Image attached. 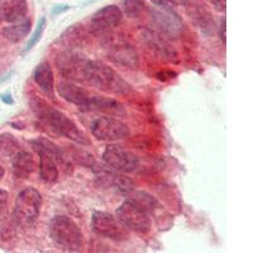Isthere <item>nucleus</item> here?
Returning <instances> with one entry per match:
<instances>
[{
  "mask_svg": "<svg viewBox=\"0 0 253 253\" xmlns=\"http://www.w3.org/2000/svg\"><path fill=\"white\" fill-rule=\"evenodd\" d=\"M31 26L32 23L29 19L22 20L19 23L3 28L1 35L4 36V38L15 43V42H19V41H22L28 36L29 31H31Z\"/></svg>",
  "mask_w": 253,
  "mask_h": 253,
  "instance_id": "4be33fe9",
  "label": "nucleus"
},
{
  "mask_svg": "<svg viewBox=\"0 0 253 253\" xmlns=\"http://www.w3.org/2000/svg\"><path fill=\"white\" fill-rule=\"evenodd\" d=\"M3 176H4V169H3V166L0 165V180H1V177H3Z\"/></svg>",
  "mask_w": 253,
  "mask_h": 253,
  "instance_id": "7c9ffc66",
  "label": "nucleus"
},
{
  "mask_svg": "<svg viewBox=\"0 0 253 253\" xmlns=\"http://www.w3.org/2000/svg\"><path fill=\"white\" fill-rule=\"evenodd\" d=\"M49 236L56 245L69 252H78L83 246L80 228L67 215H55L49 223Z\"/></svg>",
  "mask_w": 253,
  "mask_h": 253,
  "instance_id": "7ed1b4c3",
  "label": "nucleus"
},
{
  "mask_svg": "<svg viewBox=\"0 0 253 253\" xmlns=\"http://www.w3.org/2000/svg\"><path fill=\"white\" fill-rule=\"evenodd\" d=\"M158 8H173L175 0H151Z\"/></svg>",
  "mask_w": 253,
  "mask_h": 253,
  "instance_id": "cd10ccee",
  "label": "nucleus"
},
{
  "mask_svg": "<svg viewBox=\"0 0 253 253\" xmlns=\"http://www.w3.org/2000/svg\"><path fill=\"white\" fill-rule=\"evenodd\" d=\"M123 19L122 10L117 5H108L101 8L100 10L92 15L90 20V28L95 33L107 32L109 29L119 26Z\"/></svg>",
  "mask_w": 253,
  "mask_h": 253,
  "instance_id": "9b49d317",
  "label": "nucleus"
},
{
  "mask_svg": "<svg viewBox=\"0 0 253 253\" xmlns=\"http://www.w3.org/2000/svg\"><path fill=\"white\" fill-rule=\"evenodd\" d=\"M38 155H40L41 180L46 182V184H55L58 180L57 164L44 153H38Z\"/></svg>",
  "mask_w": 253,
  "mask_h": 253,
  "instance_id": "412c9836",
  "label": "nucleus"
},
{
  "mask_svg": "<svg viewBox=\"0 0 253 253\" xmlns=\"http://www.w3.org/2000/svg\"><path fill=\"white\" fill-rule=\"evenodd\" d=\"M220 40L225 43V18H223L220 24Z\"/></svg>",
  "mask_w": 253,
  "mask_h": 253,
  "instance_id": "c756f323",
  "label": "nucleus"
},
{
  "mask_svg": "<svg viewBox=\"0 0 253 253\" xmlns=\"http://www.w3.org/2000/svg\"><path fill=\"white\" fill-rule=\"evenodd\" d=\"M57 89L58 94L61 95V98H63L66 101H69V103L75 104L80 109H83L84 105L86 104L87 99L90 96V92L87 90L78 86L76 84L71 83V81H60Z\"/></svg>",
  "mask_w": 253,
  "mask_h": 253,
  "instance_id": "f3484780",
  "label": "nucleus"
},
{
  "mask_svg": "<svg viewBox=\"0 0 253 253\" xmlns=\"http://www.w3.org/2000/svg\"><path fill=\"white\" fill-rule=\"evenodd\" d=\"M6 205H8V194L3 189H0V216L5 213Z\"/></svg>",
  "mask_w": 253,
  "mask_h": 253,
  "instance_id": "bb28decb",
  "label": "nucleus"
},
{
  "mask_svg": "<svg viewBox=\"0 0 253 253\" xmlns=\"http://www.w3.org/2000/svg\"><path fill=\"white\" fill-rule=\"evenodd\" d=\"M209 1L219 12H224L225 10V0H209Z\"/></svg>",
  "mask_w": 253,
  "mask_h": 253,
  "instance_id": "c85d7f7f",
  "label": "nucleus"
},
{
  "mask_svg": "<svg viewBox=\"0 0 253 253\" xmlns=\"http://www.w3.org/2000/svg\"><path fill=\"white\" fill-rule=\"evenodd\" d=\"M44 28H46V18L42 17L40 20H38L37 28H36L35 33L31 36V40H29L28 44H27V51H28V49H31V48H33V47L37 44V42L41 40L42 35H43Z\"/></svg>",
  "mask_w": 253,
  "mask_h": 253,
  "instance_id": "a878e982",
  "label": "nucleus"
},
{
  "mask_svg": "<svg viewBox=\"0 0 253 253\" xmlns=\"http://www.w3.org/2000/svg\"><path fill=\"white\" fill-rule=\"evenodd\" d=\"M83 110L103 113V114H107L108 117H119V115L126 114V110L121 103H118L114 99L104 98V96H98V95L94 94H90Z\"/></svg>",
  "mask_w": 253,
  "mask_h": 253,
  "instance_id": "ddd939ff",
  "label": "nucleus"
},
{
  "mask_svg": "<svg viewBox=\"0 0 253 253\" xmlns=\"http://www.w3.org/2000/svg\"><path fill=\"white\" fill-rule=\"evenodd\" d=\"M42 207V195L35 187L22 190L15 199L14 218L19 225L29 227L37 220Z\"/></svg>",
  "mask_w": 253,
  "mask_h": 253,
  "instance_id": "20e7f679",
  "label": "nucleus"
},
{
  "mask_svg": "<svg viewBox=\"0 0 253 253\" xmlns=\"http://www.w3.org/2000/svg\"><path fill=\"white\" fill-rule=\"evenodd\" d=\"M108 57L115 63L128 69H137L138 66V55L137 51L124 41L112 42L108 44Z\"/></svg>",
  "mask_w": 253,
  "mask_h": 253,
  "instance_id": "f8f14e48",
  "label": "nucleus"
},
{
  "mask_svg": "<svg viewBox=\"0 0 253 253\" xmlns=\"http://www.w3.org/2000/svg\"><path fill=\"white\" fill-rule=\"evenodd\" d=\"M0 1H1V0H0Z\"/></svg>",
  "mask_w": 253,
  "mask_h": 253,
  "instance_id": "2f4dec72",
  "label": "nucleus"
},
{
  "mask_svg": "<svg viewBox=\"0 0 253 253\" xmlns=\"http://www.w3.org/2000/svg\"><path fill=\"white\" fill-rule=\"evenodd\" d=\"M128 200L141 208L147 214L153 213L156 208L158 207L157 200L152 195L144 193V191H132V193H129Z\"/></svg>",
  "mask_w": 253,
  "mask_h": 253,
  "instance_id": "5701e85b",
  "label": "nucleus"
},
{
  "mask_svg": "<svg viewBox=\"0 0 253 253\" xmlns=\"http://www.w3.org/2000/svg\"><path fill=\"white\" fill-rule=\"evenodd\" d=\"M123 8L126 15L135 18L142 14L146 8V4H144V0H124Z\"/></svg>",
  "mask_w": 253,
  "mask_h": 253,
  "instance_id": "393cba45",
  "label": "nucleus"
},
{
  "mask_svg": "<svg viewBox=\"0 0 253 253\" xmlns=\"http://www.w3.org/2000/svg\"><path fill=\"white\" fill-rule=\"evenodd\" d=\"M28 4L26 0H3L0 1V22L18 23L26 18Z\"/></svg>",
  "mask_w": 253,
  "mask_h": 253,
  "instance_id": "4468645a",
  "label": "nucleus"
},
{
  "mask_svg": "<svg viewBox=\"0 0 253 253\" xmlns=\"http://www.w3.org/2000/svg\"><path fill=\"white\" fill-rule=\"evenodd\" d=\"M13 173L17 178H27L35 170L33 156L27 151H19L13 156Z\"/></svg>",
  "mask_w": 253,
  "mask_h": 253,
  "instance_id": "a211bd4d",
  "label": "nucleus"
},
{
  "mask_svg": "<svg viewBox=\"0 0 253 253\" xmlns=\"http://www.w3.org/2000/svg\"><path fill=\"white\" fill-rule=\"evenodd\" d=\"M33 78H35V81L37 83L38 86L43 90L46 94L53 95L55 83H53V74H52V69L49 66V63H40L37 69L35 70Z\"/></svg>",
  "mask_w": 253,
  "mask_h": 253,
  "instance_id": "aec40b11",
  "label": "nucleus"
},
{
  "mask_svg": "<svg viewBox=\"0 0 253 253\" xmlns=\"http://www.w3.org/2000/svg\"><path fill=\"white\" fill-rule=\"evenodd\" d=\"M142 38L148 44V47L151 49H153L155 52H157L161 57L170 61L176 60V57H177V53H176L175 48L167 42L166 38L162 37L161 33H157L155 31L147 29V31L143 32Z\"/></svg>",
  "mask_w": 253,
  "mask_h": 253,
  "instance_id": "2eb2a0df",
  "label": "nucleus"
},
{
  "mask_svg": "<svg viewBox=\"0 0 253 253\" xmlns=\"http://www.w3.org/2000/svg\"><path fill=\"white\" fill-rule=\"evenodd\" d=\"M58 69L62 72L63 75L67 78L79 79L84 80V71H85V66H86L87 61L84 60L79 55H74V53H67V55H60V58L57 60Z\"/></svg>",
  "mask_w": 253,
  "mask_h": 253,
  "instance_id": "dca6fc26",
  "label": "nucleus"
},
{
  "mask_svg": "<svg viewBox=\"0 0 253 253\" xmlns=\"http://www.w3.org/2000/svg\"><path fill=\"white\" fill-rule=\"evenodd\" d=\"M91 133L99 141L113 143L126 139L129 135V128L114 117H100L92 122Z\"/></svg>",
  "mask_w": 253,
  "mask_h": 253,
  "instance_id": "39448f33",
  "label": "nucleus"
},
{
  "mask_svg": "<svg viewBox=\"0 0 253 253\" xmlns=\"http://www.w3.org/2000/svg\"><path fill=\"white\" fill-rule=\"evenodd\" d=\"M31 144L33 147V150L37 151V153H44L48 157H51L56 164L66 165V157L62 155V151L60 150V147L53 143V142L48 141L46 138H38L32 141Z\"/></svg>",
  "mask_w": 253,
  "mask_h": 253,
  "instance_id": "6ab92c4d",
  "label": "nucleus"
},
{
  "mask_svg": "<svg viewBox=\"0 0 253 253\" xmlns=\"http://www.w3.org/2000/svg\"><path fill=\"white\" fill-rule=\"evenodd\" d=\"M20 151V143L13 134L3 133L0 135V153L4 156H14Z\"/></svg>",
  "mask_w": 253,
  "mask_h": 253,
  "instance_id": "b1692460",
  "label": "nucleus"
},
{
  "mask_svg": "<svg viewBox=\"0 0 253 253\" xmlns=\"http://www.w3.org/2000/svg\"><path fill=\"white\" fill-rule=\"evenodd\" d=\"M35 110L38 118L43 121L48 126H51L56 133L76 142V143L90 144L86 135L79 129L78 126L71 119L67 118L66 115L61 113L60 110L53 109L49 105L44 104L43 101H38L37 104H35Z\"/></svg>",
  "mask_w": 253,
  "mask_h": 253,
  "instance_id": "f03ea898",
  "label": "nucleus"
},
{
  "mask_svg": "<svg viewBox=\"0 0 253 253\" xmlns=\"http://www.w3.org/2000/svg\"><path fill=\"white\" fill-rule=\"evenodd\" d=\"M91 228L98 236L113 241H126L129 237V232L122 224V221L105 211H95L91 219Z\"/></svg>",
  "mask_w": 253,
  "mask_h": 253,
  "instance_id": "423d86ee",
  "label": "nucleus"
},
{
  "mask_svg": "<svg viewBox=\"0 0 253 253\" xmlns=\"http://www.w3.org/2000/svg\"><path fill=\"white\" fill-rule=\"evenodd\" d=\"M185 10L194 23L207 35H211L215 28V22L209 8L203 0H181Z\"/></svg>",
  "mask_w": 253,
  "mask_h": 253,
  "instance_id": "9d476101",
  "label": "nucleus"
},
{
  "mask_svg": "<svg viewBox=\"0 0 253 253\" xmlns=\"http://www.w3.org/2000/svg\"><path fill=\"white\" fill-rule=\"evenodd\" d=\"M103 160L118 172H132L139 165L138 157L119 144H110L105 148Z\"/></svg>",
  "mask_w": 253,
  "mask_h": 253,
  "instance_id": "6e6552de",
  "label": "nucleus"
},
{
  "mask_svg": "<svg viewBox=\"0 0 253 253\" xmlns=\"http://www.w3.org/2000/svg\"><path fill=\"white\" fill-rule=\"evenodd\" d=\"M151 18L162 36L177 38L184 32V22L173 8L152 9Z\"/></svg>",
  "mask_w": 253,
  "mask_h": 253,
  "instance_id": "1a4fd4ad",
  "label": "nucleus"
},
{
  "mask_svg": "<svg viewBox=\"0 0 253 253\" xmlns=\"http://www.w3.org/2000/svg\"><path fill=\"white\" fill-rule=\"evenodd\" d=\"M84 80L89 81L91 85L103 91L112 94L124 95L130 90L129 84L118 72L100 61H87L84 71Z\"/></svg>",
  "mask_w": 253,
  "mask_h": 253,
  "instance_id": "f257e3e1",
  "label": "nucleus"
},
{
  "mask_svg": "<svg viewBox=\"0 0 253 253\" xmlns=\"http://www.w3.org/2000/svg\"><path fill=\"white\" fill-rule=\"evenodd\" d=\"M117 218L126 229L137 233H146L151 228L150 214H147L128 199L117 209Z\"/></svg>",
  "mask_w": 253,
  "mask_h": 253,
  "instance_id": "0eeeda50",
  "label": "nucleus"
}]
</instances>
